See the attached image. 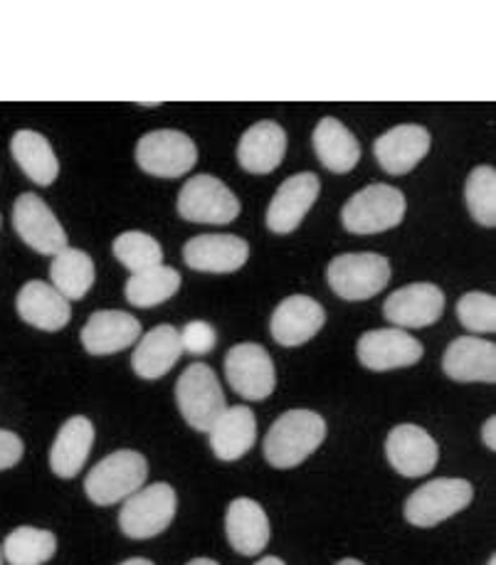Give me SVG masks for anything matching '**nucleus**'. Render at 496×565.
Wrapping results in <instances>:
<instances>
[{
	"mask_svg": "<svg viewBox=\"0 0 496 565\" xmlns=\"http://www.w3.org/2000/svg\"><path fill=\"white\" fill-rule=\"evenodd\" d=\"M255 565H284V561H279V558H274V556H267V558H262V561H257Z\"/></svg>",
	"mask_w": 496,
	"mask_h": 565,
	"instance_id": "obj_38",
	"label": "nucleus"
},
{
	"mask_svg": "<svg viewBox=\"0 0 496 565\" xmlns=\"http://www.w3.org/2000/svg\"><path fill=\"white\" fill-rule=\"evenodd\" d=\"M457 319L472 333L496 331V299L484 291H467L457 301Z\"/></svg>",
	"mask_w": 496,
	"mask_h": 565,
	"instance_id": "obj_34",
	"label": "nucleus"
},
{
	"mask_svg": "<svg viewBox=\"0 0 496 565\" xmlns=\"http://www.w3.org/2000/svg\"><path fill=\"white\" fill-rule=\"evenodd\" d=\"M181 355V331L171 327V323H161V327L151 329L136 343L131 353V369L144 381H158L173 369Z\"/></svg>",
	"mask_w": 496,
	"mask_h": 565,
	"instance_id": "obj_23",
	"label": "nucleus"
},
{
	"mask_svg": "<svg viewBox=\"0 0 496 565\" xmlns=\"http://www.w3.org/2000/svg\"><path fill=\"white\" fill-rule=\"evenodd\" d=\"M94 445V425L84 415H75L60 427L50 449V469L60 479H72L87 465Z\"/></svg>",
	"mask_w": 496,
	"mask_h": 565,
	"instance_id": "obj_26",
	"label": "nucleus"
},
{
	"mask_svg": "<svg viewBox=\"0 0 496 565\" xmlns=\"http://www.w3.org/2000/svg\"><path fill=\"white\" fill-rule=\"evenodd\" d=\"M188 565H220V563H215V561H210V558H196V561H191Z\"/></svg>",
	"mask_w": 496,
	"mask_h": 565,
	"instance_id": "obj_40",
	"label": "nucleus"
},
{
	"mask_svg": "<svg viewBox=\"0 0 496 565\" xmlns=\"http://www.w3.org/2000/svg\"><path fill=\"white\" fill-rule=\"evenodd\" d=\"M287 153V134L277 121H257L238 143V161L242 169L255 175H267L279 169Z\"/></svg>",
	"mask_w": 496,
	"mask_h": 565,
	"instance_id": "obj_22",
	"label": "nucleus"
},
{
	"mask_svg": "<svg viewBox=\"0 0 496 565\" xmlns=\"http://www.w3.org/2000/svg\"><path fill=\"white\" fill-rule=\"evenodd\" d=\"M10 153H13L20 171H23L33 183H55V178L60 173V161L55 151H52L50 141L42 134L30 129L15 131L13 139H10Z\"/></svg>",
	"mask_w": 496,
	"mask_h": 565,
	"instance_id": "obj_28",
	"label": "nucleus"
},
{
	"mask_svg": "<svg viewBox=\"0 0 496 565\" xmlns=\"http://www.w3.org/2000/svg\"><path fill=\"white\" fill-rule=\"evenodd\" d=\"M225 379L232 391L252 403L265 401L277 385L272 355L260 343H238L225 353Z\"/></svg>",
	"mask_w": 496,
	"mask_h": 565,
	"instance_id": "obj_10",
	"label": "nucleus"
},
{
	"mask_svg": "<svg viewBox=\"0 0 496 565\" xmlns=\"http://www.w3.org/2000/svg\"><path fill=\"white\" fill-rule=\"evenodd\" d=\"M422 343L403 329L366 331L356 343V355L363 369L383 373L395 369H410L422 359Z\"/></svg>",
	"mask_w": 496,
	"mask_h": 565,
	"instance_id": "obj_12",
	"label": "nucleus"
},
{
	"mask_svg": "<svg viewBox=\"0 0 496 565\" xmlns=\"http://www.w3.org/2000/svg\"><path fill=\"white\" fill-rule=\"evenodd\" d=\"M430 151V134L418 124H400L381 134L373 143L376 161L390 175H405L425 159Z\"/></svg>",
	"mask_w": 496,
	"mask_h": 565,
	"instance_id": "obj_19",
	"label": "nucleus"
},
{
	"mask_svg": "<svg viewBox=\"0 0 496 565\" xmlns=\"http://www.w3.org/2000/svg\"><path fill=\"white\" fill-rule=\"evenodd\" d=\"M181 343L186 353L205 355L215 349L218 333L208 321H188L181 331Z\"/></svg>",
	"mask_w": 496,
	"mask_h": 565,
	"instance_id": "obj_35",
	"label": "nucleus"
},
{
	"mask_svg": "<svg viewBox=\"0 0 496 565\" xmlns=\"http://www.w3.org/2000/svg\"><path fill=\"white\" fill-rule=\"evenodd\" d=\"M386 457L398 475L418 479L437 467L440 447L428 430L418 425H395L386 439Z\"/></svg>",
	"mask_w": 496,
	"mask_h": 565,
	"instance_id": "obj_13",
	"label": "nucleus"
},
{
	"mask_svg": "<svg viewBox=\"0 0 496 565\" xmlns=\"http://www.w3.org/2000/svg\"><path fill=\"white\" fill-rule=\"evenodd\" d=\"M314 151L316 159L331 173H348L361 161V143L348 131L339 119L324 117L314 129Z\"/></svg>",
	"mask_w": 496,
	"mask_h": 565,
	"instance_id": "obj_27",
	"label": "nucleus"
},
{
	"mask_svg": "<svg viewBox=\"0 0 496 565\" xmlns=\"http://www.w3.org/2000/svg\"><path fill=\"white\" fill-rule=\"evenodd\" d=\"M326 311L319 301L306 295H292L272 311L270 331L279 347H302L324 329Z\"/></svg>",
	"mask_w": 496,
	"mask_h": 565,
	"instance_id": "obj_17",
	"label": "nucleus"
},
{
	"mask_svg": "<svg viewBox=\"0 0 496 565\" xmlns=\"http://www.w3.org/2000/svg\"><path fill=\"white\" fill-rule=\"evenodd\" d=\"M13 227L20 239L40 255L55 257L67 249V233L55 213L35 193H23L13 205Z\"/></svg>",
	"mask_w": 496,
	"mask_h": 565,
	"instance_id": "obj_11",
	"label": "nucleus"
},
{
	"mask_svg": "<svg viewBox=\"0 0 496 565\" xmlns=\"http://www.w3.org/2000/svg\"><path fill=\"white\" fill-rule=\"evenodd\" d=\"M487 565H496V556H489V561H487Z\"/></svg>",
	"mask_w": 496,
	"mask_h": 565,
	"instance_id": "obj_42",
	"label": "nucleus"
},
{
	"mask_svg": "<svg viewBox=\"0 0 496 565\" xmlns=\"http://www.w3.org/2000/svg\"><path fill=\"white\" fill-rule=\"evenodd\" d=\"M474 489L467 479H432L405 501V519L418 529H432L469 507Z\"/></svg>",
	"mask_w": 496,
	"mask_h": 565,
	"instance_id": "obj_8",
	"label": "nucleus"
},
{
	"mask_svg": "<svg viewBox=\"0 0 496 565\" xmlns=\"http://www.w3.org/2000/svg\"><path fill=\"white\" fill-rule=\"evenodd\" d=\"M326 279L336 297L346 301H366L388 287L390 262L376 253H346L331 259Z\"/></svg>",
	"mask_w": 496,
	"mask_h": 565,
	"instance_id": "obj_6",
	"label": "nucleus"
},
{
	"mask_svg": "<svg viewBox=\"0 0 496 565\" xmlns=\"http://www.w3.org/2000/svg\"><path fill=\"white\" fill-rule=\"evenodd\" d=\"M250 257V245L238 235L210 233L188 239L183 245V262L196 271L210 275H230L245 267Z\"/></svg>",
	"mask_w": 496,
	"mask_h": 565,
	"instance_id": "obj_16",
	"label": "nucleus"
},
{
	"mask_svg": "<svg viewBox=\"0 0 496 565\" xmlns=\"http://www.w3.org/2000/svg\"><path fill=\"white\" fill-rule=\"evenodd\" d=\"M141 339V323L126 311H94L82 327L80 341L92 355H112L134 347Z\"/></svg>",
	"mask_w": 496,
	"mask_h": 565,
	"instance_id": "obj_18",
	"label": "nucleus"
},
{
	"mask_svg": "<svg viewBox=\"0 0 496 565\" xmlns=\"http://www.w3.org/2000/svg\"><path fill=\"white\" fill-rule=\"evenodd\" d=\"M149 477V462L136 449H119L104 457L84 479V494L97 507H112L136 494Z\"/></svg>",
	"mask_w": 496,
	"mask_h": 565,
	"instance_id": "obj_2",
	"label": "nucleus"
},
{
	"mask_svg": "<svg viewBox=\"0 0 496 565\" xmlns=\"http://www.w3.org/2000/svg\"><path fill=\"white\" fill-rule=\"evenodd\" d=\"M482 439H484V445H487L492 452L496 449V417L492 415L487 423H484V427H482Z\"/></svg>",
	"mask_w": 496,
	"mask_h": 565,
	"instance_id": "obj_37",
	"label": "nucleus"
},
{
	"mask_svg": "<svg viewBox=\"0 0 496 565\" xmlns=\"http://www.w3.org/2000/svg\"><path fill=\"white\" fill-rule=\"evenodd\" d=\"M326 420L314 411H287L279 415L265 437V459L274 469H294L321 447Z\"/></svg>",
	"mask_w": 496,
	"mask_h": 565,
	"instance_id": "obj_1",
	"label": "nucleus"
},
{
	"mask_svg": "<svg viewBox=\"0 0 496 565\" xmlns=\"http://www.w3.org/2000/svg\"><path fill=\"white\" fill-rule=\"evenodd\" d=\"M0 551L8 565H42L55 556L57 539L48 529L18 526L8 533Z\"/></svg>",
	"mask_w": 496,
	"mask_h": 565,
	"instance_id": "obj_31",
	"label": "nucleus"
},
{
	"mask_svg": "<svg viewBox=\"0 0 496 565\" xmlns=\"http://www.w3.org/2000/svg\"><path fill=\"white\" fill-rule=\"evenodd\" d=\"M112 253L131 275L163 265V249L158 245V239L149 233H141V230H126V233H122L114 239Z\"/></svg>",
	"mask_w": 496,
	"mask_h": 565,
	"instance_id": "obj_32",
	"label": "nucleus"
},
{
	"mask_svg": "<svg viewBox=\"0 0 496 565\" xmlns=\"http://www.w3.org/2000/svg\"><path fill=\"white\" fill-rule=\"evenodd\" d=\"M18 317L23 319L28 327L40 331H60L65 329L72 319L70 301L60 295V291L48 285V281L33 279L23 285L15 299Z\"/></svg>",
	"mask_w": 496,
	"mask_h": 565,
	"instance_id": "obj_21",
	"label": "nucleus"
},
{
	"mask_svg": "<svg viewBox=\"0 0 496 565\" xmlns=\"http://www.w3.org/2000/svg\"><path fill=\"white\" fill-rule=\"evenodd\" d=\"M408 201L393 185L373 183L348 198L341 211V223L353 235H376L403 223Z\"/></svg>",
	"mask_w": 496,
	"mask_h": 565,
	"instance_id": "obj_3",
	"label": "nucleus"
},
{
	"mask_svg": "<svg viewBox=\"0 0 496 565\" xmlns=\"http://www.w3.org/2000/svg\"><path fill=\"white\" fill-rule=\"evenodd\" d=\"M445 313V295L437 285L415 281L393 291L383 305V317L398 329H425Z\"/></svg>",
	"mask_w": 496,
	"mask_h": 565,
	"instance_id": "obj_14",
	"label": "nucleus"
},
{
	"mask_svg": "<svg viewBox=\"0 0 496 565\" xmlns=\"http://www.w3.org/2000/svg\"><path fill=\"white\" fill-rule=\"evenodd\" d=\"M336 565H363V563L356 561V558H344V561H339Z\"/></svg>",
	"mask_w": 496,
	"mask_h": 565,
	"instance_id": "obj_41",
	"label": "nucleus"
},
{
	"mask_svg": "<svg viewBox=\"0 0 496 565\" xmlns=\"http://www.w3.org/2000/svg\"><path fill=\"white\" fill-rule=\"evenodd\" d=\"M178 499L171 484L156 481V484L141 487L136 494L124 499L119 511V529L126 539L146 541L163 533L176 516Z\"/></svg>",
	"mask_w": 496,
	"mask_h": 565,
	"instance_id": "obj_5",
	"label": "nucleus"
},
{
	"mask_svg": "<svg viewBox=\"0 0 496 565\" xmlns=\"http://www.w3.org/2000/svg\"><path fill=\"white\" fill-rule=\"evenodd\" d=\"M210 447L220 462H238L240 457H245L252 445L257 439V420L255 413L245 405L225 407L220 413L213 427L208 430Z\"/></svg>",
	"mask_w": 496,
	"mask_h": 565,
	"instance_id": "obj_24",
	"label": "nucleus"
},
{
	"mask_svg": "<svg viewBox=\"0 0 496 565\" xmlns=\"http://www.w3.org/2000/svg\"><path fill=\"white\" fill-rule=\"evenodd\" d=\"M0 223H3V217H0Z\"/></svg>",
	"mask_w": 496,
	"mask_h": 565,
	"instance_id": "obj_44",
	"label": "nucleus"
},
{
	"mask_svg": "<svg viewBox=\"0 0 496 565\" xmlns=\"http://www.w3.org/2000/svg\"><path fill=\"white\" fill-rule=\"evenodd\" d=\"M442 371L457 383H494L496 381V347L477 337H460L442 355Z\"/></svg>",
	"mask_w": 496,
	"mask_h": 565,
	"instance_id": "obj_20",
	"label": "nucleus"
},
{
	"mask_svg": "<svg viewBox=\"0 0 496 565\" xmlns=\"http://www.w3.org/2000/svg\"><path fill=\"white\" fill-rule=\"evenodd\" d=\"M178 289H181V271L158 265L151 269L136 271V275L126 279L124 295L131 307L154 309L171 299Z\"/></svg>",
	"mask_w": 496,
	"mask_h": 565,
	"instance_id": "obj_29",
	"label": "nucleus"
},
{
	"mask_svg": "<svg viewBox=\"0 0 496 565\" xmlns=\"http://www.w3.org/2000/svg\"><path fill=\"white\" fill-rule=\"evenodd\" d=\"M225 536L240 556H260L270 543V519L255 499L240 497L225 511Z\"/></svg>",
	"mask_w": 496,
	"mask_h": 565,
	"instance_id": "obj_25",
	"label": "nucleus"
},
{
	"mask_svg": "<svg viewBox=\"0 0 496 565\" xmlns=\"http://www.w3.org/2000/svg\"><path fill=\"white\" fill-rule=\"evenodd\" d=\"M50 279L67 301H80L94 285V262L84 249L67 247L52 259Z\"/></svg>",
	"mask_w": 496,
	"mask_h": 565,
	"instance_id": "obj_30",
	"label": "nucleus"
},
{
	"mask_svg": "<svg viewBox=\"0 0 496 565\" xmlns=\"http://www.w3.org/2000/svg\"><path fill=\"white\" fill-rule=\"evenodd\" d=\"M176 403L183 420L198 433H208L225 411V391L215 371L205 363H193L176 383Z\"/></svg>",
	"mask_w": 496,
	"mask_h": 565,
	"instance_id": "obj_4",
	"label": "nucleus"
},
{
	"mask_svg": "<svg viewBox=\"0 0 496 565\" xmlns=\"http://www.w3.org/2000/svg\"><path fill=\"white\" fill-rule=\"evenodd\" d=\"M0 565H3V551H0Z\"/></svg>",
	"mask_w": 496,
	"mask_h": 565,
	"instance_id": "obj_43",
	"label": "nucleus"
},
{
	"mask_svg": "<svg viewBox=\"0 0 496 565\" xmlns=\"http://www.w3.org/2000/svg\"><path fill=\"white\" fill-rule=\"evenodd\" d=\"M198 149L193 139L176 129H158L144 134L136 143V163L156 178H181L193 171Z\"/></svg>",
	"mask_w": 496,
	"mask_h": 565,
	"instance_id": "obj_9",
	"label": "nucleus"
},
{
	"mask_svg": "<svg viewBox=\"0 0 496 565\" xmlns=\"http://www.w3.org/2000/svg\"><path fill=\"white\" fill-rule=\"evenodd\" d=\"M321 183L316 173H297L284 181L267 207V227L277 235H289L302 225L306 213L319 198Z\"/></svg>",
	"mask_w": 496,
	"mask_h": 565,
	"instance_id": "obj_15",
	"label": "nucleus"
},
{
	"mask_svg": "<svg viewBox=\"0 0 496 565\" xmlns=\"http://www.w3.org/2000/svg\"><path fill=\"white\" fill-rule=\"evenodd\" d=\"M119 565H154V563L146 561V558H129V561H124Z\"/></svg>",
	"mask_w": 496,
	"mask_h": 565,
	"instance_id": "obj_39",
	"label": "nucleus"
},
{
	"mask_svg": "<svg viewBox=\"0 0 496 565\" xmlns=\"http://www.w3.org/2000/svg\"><path fill=\"white\" fill-rule=\"evenodd\" d=\"M464 201L469 215L482 227L496 225V173L492 166H477L464 183Z\"/></svg>",
	"mask_w": 496,
	"mask_h": 565,
	"instance_id": "obj_33",
	"label": "nucleus"
},
{
	"mask_svg": "<svg viewBox=\"0 0 496 565\" xmlns=\"http://www.w3.org/2000/svg\"><path fill=\"white\" fill-rule=\"evenodd\" d=\"M178 215L188 223L228 225L240 215V201L220 178L200 173L178 193Z\"/></svg>",
	"mask_w": 496,
	"mask_h": 565,
	"instance_id": "obj_7",
	"label": "nucleus"
},
{
	"mask_svg": "<svg viewBox=\"0 0 496 565\" xmlns=\"http://www.w3.org/2000/svg\"><path fill=\"white\" fill-rule=\"evenodd\" d=\"M23 439L10 430H0V472L15 467L23 459Z\"/></svg>",
	"mask_w": 496,
	"mask_h": 565,
	"instance_id": "obj_36",
	"label": "nucleus"
}]
</instances>
